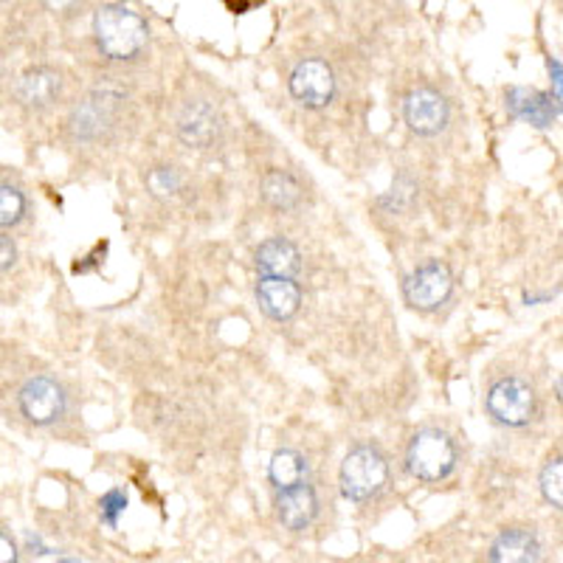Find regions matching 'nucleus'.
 <instances>
[{"label":"nucleus","instance_id":"obj_11","mask_svg":"<svg viewBox=\"0 0 563 563\" xmlns=\"http://www.w3.org/2000/svg\"><path fill=\"white\" fill-rule=\"evenodd\" d=\"M319 512V499H316V490L310 485H294L279 490V499H276V516H279L282 527L290 532H299L305 527H310V521L316 519Z\"/></svg>","mask_w":563,"mask_h":563},{"label":"nucleus","instance_id":"obj_1","mask_svg":"<svg viewBox=\"0 0 563 563\" xmlns=\"http://www.w3.org/2000/svg\"><path fill=\"white\" fill-rule=\"evenodd\" d=\"M93 37L104 57L130 63L147 52L150 29L144 18L124 3H104L93 14Z\"/></svg>","mask_w":563,"mask_h":563},{"label":"nucleus","instance_id":"obj_23","mask_svg":"<svg viewBox=\"0 0 563 563\" xmlns=\"http://www.w3.org/2000/svg\"><path fill=\"white\" fill-rule=\"evenodd\" d=\"M124 507H128V499H124V493H119V490L108 493V496H104V499H102L104 521H108V525H115V516H119V512H122Z\"/></svg>","mask_w":563,"mask_h":563},{"label":"nucleus","instance_id":"obj_26","mask_svg":"<svg viewBox=\"0 0 563 563\" xmlns=\"http://www.w3.org/2000/svg\"><path fill=\"white\" fill-rule=\"evenodd\" d=\"M3 3H9V0H3Z\"/></svg>","mask_w":563,"mask_h":563},{"label":"nucleus","instance_id":"obj_15","mask_svg":"<svg viewBox=\"0 0 563 563\" xmlns=\"http://www.w3.org/2000/svg\"><path fill=\"white\" fill-rule=\"evenodd\" d=\"M541 558V544L530 530H505L490 547V561L530 563Z\"/></svg>","mask_w":563,"mask_h":563},{"label":"nucleus","instance_id":"obj_16","mask_svg":"<svg viewBox=\"0 0 563 563\" xmlns=\"http://www.w3.org/2000/svg\"><path fill=\"white\" fill-rule=\"evenodd\" d=\"M507 99H510L512 113L519 115V119H525V122L536 124V128H547V124L552 122V115H555L550 99H547L544 93H538V90L512 88Z\"/></svg>","mask_w":563,"mask_h":563},{"label":"nucleus","instance_id":"obj_14","mask_svg":"<svg viewBox=\"0 0 563 563\" xmlns=\"http://www.w3.org/2000/svg\"><path fill=\"white\" fill-rule=\"evenodd\" d=\"M256 268L263 271L265 276H288V279H296L301 271V254L288 240L271 238L256 249Z\"/></svg>","mask_w":563,"mask_h":563},{"label":"nucleus","instance_id":"obj_3","mask_svg":"<svg viewBox=\"0 0 563 563\" xmlns=\"http://www.w3.org/2000/svg\"><path fill=\"white\" fill-rule=\"evenodd\" d=\"M456 445L445 431L422 429L406 451V467L409 474L420 482H440L454 471Z\"/></svg>","mask_w":563,"mask_h":563},{"label":"nucleus","instance_id":"obj_4","mask_svg":"<svg viewBox=\"0 0 563 563\" xmlns=\"http://www.w3.org/2000/svg\"><path fill=\"white\" fill-rule=\"evenodd\" d=\"M536 391L521 378H501L487 391V411L507 429H521L536 417Z\"/></svg>","mask_w":563,"mask_h":563},{"label":"nucleus","instance_id":"obj_25","mask_svg":"<svg viewBox=\"0 0 563 563\" xmlns=\"http://www.w3.org/2000/svg\"><path fill=\"white\" fill-rule=\"evenodd\" d=\"M0 544H3V555H0V561H3V563L18 561V555H14V547H12V552H9V536H7V532L0 536Z\"/></svg>","mask_w":563,"mask_h":563},{"label":"nucleus","instance_id":"obj_9","mask_svg":"<svg viewBox=\"0 0 563 563\" xmlns=\"http://www.w3.org/2000/svg\"><path fill=\"white\" fill-rule=\"evenodd\" d=\"M256 301L268 319L288 321L299 313L301 290L288 276H263L256 285Z\"/></svg>","mask_w":563,"mask_h":563},{"label":"nucleus","instance_id":"obj_2","mask_svg":"<svg viewBox=\"0 0 563 563\" xmlns=\"http://www.w3.org/2000/svg\"><path fill=\"white\" fill-rule=\"evenodd\" d=\"M341 493L350 501H369L389 479V462L378 445H355L341 465Z\"/></svg>","mask_w":563,"mask_h":563},{"label":"nucleus","instance_id":"obj_22","mask_svg":"<svg viewBox=\"0 0 563 563\" xmlns=\"http://www.w3.org/2000/svg\"><path fill=\"white\" fill-rule=\"evenodd\" d=\"M43 3L45 9L52 14H57V18H74V14H79L88 7L90 0H43Z\"/></svg>","mask_w":563,"mask_h":563},{"label":"nucleus","instance_id":"obj_5","mask_svg":"<svg viewBox=\"0 0 563 563\" xmlns=\"http://www.w3.org/2000/svg\"><path fill=\"white\" fill-rule=\"evenodd\" d=\"M454 290V276H451L449 265L440 263V260H431V263H422L420 268L411 271L404 282V296L415 310L422 313H431L440 305H445Z\"/></svg>","mask_w":563,"mask_h":563},{"label":"nucleus","instance_id":"obj_20","mask_svg":"<svg viewBox=\"0 0 563 563\" xmlns=\"http://www.w3.org/2000/svg\"><path fill=\"white\" fill-rule=\"evenodd\" d=\"M23 214H26V198H23V192L14 189L12 184L0 186V223H3V229L18 225L23 220Z\"/></svg>","mask_w":563,"mask_h":563},{"label":"nucleus","instance_id":"obj_17","mask_svg":"<svg viewBox=\"0 0 563 563\" xmlns=\"http://www.w3.org/2000/svg\"><path fill=\"white\" fill-rule=\"evenodd\" d=\"M305 471H308V467H305L301 454H296V451H290V449L276 451L274 460H271V467H268L271 485H274L276 490L301 485V482H305Z\"/></svg>","mask_w":563,"mask_h":563},{"label":"nucleus","instance_id":"obj_12","mask_svg":"<svg viewBox=\"0 0 563 563\" xmlns=\"http://www.w3.org/2000/svg\"><path fill=\"white\" fill-rule=\"evenodd\" d=\"M218 113H214L206 102L186 104L184 113H180L178 119V135L189 144V147H209L211 141L218 139Z\"/></svg>","mask_w":563,"mask_h":563},{"label":"nucleus","instance_id":"obj_10","mask_svg":"<svg viewBox=\"0 0 563 563\" xmlns=\"http://www.w3.org/2000/svg\"><path fill=\"white\" fill-rule=\"evenodd\" d=\"M115 102H119V99H115L113 93H93V97L85 99V102L74 110V115H70V128H74L77 139H102V133L115 119Z\"/></svg>","mask_w":563,"mask_h":563},{"label":"nucleus","instance_id":"obj_18","mask_svg":"<svg viewBox=\"0 0 563 563\" xmlns=\"http://www.w3.org/2000/svg\"><path fill=\"white\" fill-rule=\"evenodd\" d=\"M263 198L268 200L274 209L290 211L299 206L301 189L288 173H268L263 180Z\"/></svg>","mask_w":563,"mask_h":563},{"label":"nucleus","instance_id":"obj_6","mask_svg":"<svg viewBox=\"0 0 563 563\" xmlns=\"http://www.w3.org/2000/svg\"><path fill=\"white\" fill-rule=\"evenodd\" d=\"M290 93L301 108H327L335 97L333 68L324 59H301L290 74Z\"/></svg>","mask_w":563,"mask_h":563},{"label":"nucleus","instance_id":"obj_8","mask_svg":"<svg viewBox=\"0 0 563 563\" xmlns=\"http://www.w3.org/2000/svg\"><path fill=\"white\" fill-rule=\"evenodd\" d=\"M449 102L434 88L411 90L404 102V119L417 135H437L449 124Z\"/></svg>","mask_w":563,"mask_h":563},{"label":"nucleus","instance_id":"obj_7","mask_svg":"<svg viewBox=\"0 0 563 563\" xmlns=\"http://www.w3.org/2000/svg\"><path fill=\"white\" fill-rule=\"evenodd\" d=\"M18 404L20 415L26 417L29 422H34V426H52V422H57L65 415V391L57 380L40 375V378H32L20 389Z\"/></svg>","mask_w":563,"mask_h":563},{"label":"nucleus","instance_id":"obj_19","mask_svg":"<svg viewBox=\"0 0 563 563\" xmlns=\"http://www.w3.org/2000/svg\"><path fill=\"white\" fill-rule=\"evenodd\" d=\"M538 485H541L544 499L550 501L555 510L563 512V456H555V460L547 462L544 471H541V479H538Z\"/></svg>","mask_w":563,"mask_h":563},{"label":"nucleus","instance_id":"obj_21","mask_svg":"<svg viewBox=\"0 0 563 563\" xmlns=\"http://www.w3.org/2000/svg\"><path fill=\"white\" fill-rule=\"evenodd\" d=\"M147 186L153 189V195H173L175 189L180 186V175L175 173V169L158 167V169H153V173H150Z\"/></svg>","mask_w":563,"mask_h":563},{"label":"nucleus","instance_id":"obj_24","mask_svg":"<svg viewBox=\"0 0 563 563\" xmlns=\"http://www.w3.org/2000/svg\"><path fill=\"white\" fill-rule=\"evenodd\" d=\"M0 254H3V271L12 268V265H14V245H12V240L7 238V234L0 238Z\"/></svg>","mask_w":563,"mask_h":563},{"label":"nucleus","instance_id":"obj_13","mask_svg":"<svg viewBox=\"0 0 563 563\" xmlns=\"http://www.w3.org/2000/svg\"><path fill=\"white\" fill-rule=\"evenodd\" d=\"M63 79L54 68H32L18 82V102L26 108L43 110L59 97Z\"/></svg>","mask_w":563,"mask_h":563}]
</instances>
